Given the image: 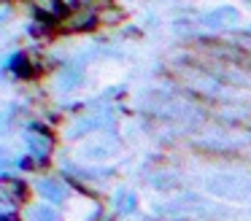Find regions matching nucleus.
I'll return each instance as SVG.
<instances>
[{"instance_id": "nucleus-1", "label": "nucleus", "mask_w": 251, "mask_h": 221, "mask_svg": "<svg viewBox=\"0 0 251 221\" xmlns=\"http://www.w3.org/2000/svg\"><path fill=\"white\" fill-rule=\"evenodd\" d=\"M41 189L46 192V197H49V199H60V186H54V183H49V181H46Z\"/></svg>"}]
</instances>
